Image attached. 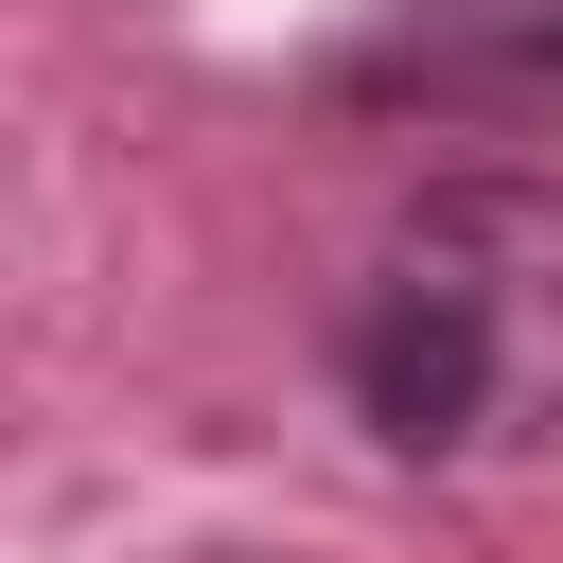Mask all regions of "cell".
I'll use <instances>...</instances> for the list:
<instances>
[{
  "instance_id": "6da1fadb",
  "label": "cell",
  "mask_w": 563,
  "mask_h": 563,
  "mask_svg": "<svg viewBox=\"0 0 563 563\" xmlns=\"http://www.w3.org/2000/svg\"><path fill=\"white\" fill-rule=\"evenodd\" d=\"M528 264H545V194L528 176H440L405 211V246L369 264L334 369L369 405L387 457H475L528 422Z\"/></svg>"
},
{
  "instance_id": "7a4b0ae2",
  "label": "cell",
  "mask_w": 563,
  "mask_h": 563,
  "mask_svg": "<svg viewBox=\"0 0 563 563\" xmlns=\"http://www.w3.org/2000/svg\"><path fill=\"white\" fill-rule=\"evenodd\" d=\"M563 70V0H387V35L334 53L352 106H475V123H545Z\"/></svg>"
}]
</instances>
